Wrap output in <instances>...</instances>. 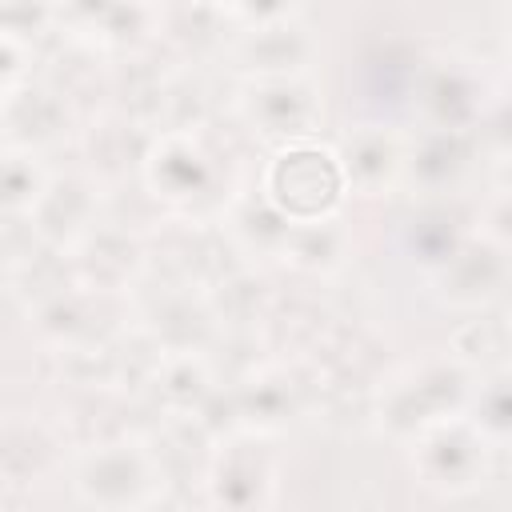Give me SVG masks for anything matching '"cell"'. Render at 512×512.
<instances>
[{
  "label": "cell",
  "mask_w": 512,
  "mask_h": 512,
  "mask_svg": "<svg viewBox=\"0 0 512 512\" xmlns=\"http://www.w3.org/2000/svg\"><path fill=\"white\" fill-rule=\"evenodd\" d=\"M508 8H512V0H508Z\"/></svg>",
  "instance_id": "obj_23"
},
{
  "label": "cell",
  "mask_w": 512,
  "mask_h": 512,
  "mask_svg": "<svg viewBox=\"0 0 512 512\" xmlns=\"http://www.w3.org/2000/svg\"><path fill=\"white\" fill-rule=\"evenodd\" d=\"M204 392H208V376H204L200 360L184 356V360L168 364V372H164V396H168V400H180V404H196Z\"/></svg>",
  "instance_id": "obj_20"
},
{
  "label": "cell",
  "mask_w": 512,
  "mask_h": 512,
  "mask_svg": "<svg viewBox=\"0 0 512 512\" xmlns=\"http://www.w3.org/2000/svg\"><path fill=\"white\" fill-rule=\"evenodd\" d=\"M404 156L408 144L380 124L352 128L340 144V164L348 176V188L360 196H384L392 184L404 180Z\"/></svg>",
  "instance_id": "obj_11"
},
{
  "label": "cell",
  "mask_w": 512,
  "mask_h": 512,
  "mask_svg": "<svg viewBox=\"0 0 512 512\" xmlns=\"http://www.w3.org/2000/svg\"><path fill=\"white\" fill-rule=\"evenodd\" d=\"M224 4H228V0H224Z\"/></svg>",
  "instance_id": "obj_24"
},
{
  "label": "cell",
  "mask_w": 512,
  "mask_h": 512,
  "mask_svg": "<svg viewBox=\"0 0 512 512\" xmlns=\"http://www.w3.org/2000/svg\"><path fill=\"white\" fill-rule=\"evenodd\" d=\"M232 232L236 240L248 248V252H260V256H284V244L292 236V220L260 192V200H244L236 212H232Z\"/></svg>",
  "instance_id": "obj_15"
},
{
  "label": "cell",
  "mask_w": 512,
  "mask_h": 512,
  "mask_svg": "<svg viewBox=\"0 0 512 512\" xmlns=\"http://www.w3.org/2000/svg\"><path fill=\"white\" fill-rule=\"evenodd\" d=\"M480 152L476 132L464 128H424L416 144H408L404 156V180L424 196H444L460 188V180L472 172V160Z\"/></svg>",
  "instance_id": "obj_8"
},
{
  "label": "cell",
  "mask_w": 512,
  "mask_h": 512,
  "mask_svg": "<svg viewBox=\"0 0 512 512\" xmlns=\"http://www.w3.org/2000/svg\"><path fill=\"white\" fill-rule=\"evenodd\" d=\"M408 448L416 480L440 496H464L480 488L492 468V440L468 416H452L424 428Z\"/></svg>",
  "instance_id": "obj_3"
},
{
  "label": "cell",
  "mask_w": 512,
  "mask_h": 512,
  "mask_svg": "<svg viewBox=\"0 0 512 512\" xmlns=\"http://www.w3.org/2000/svg\"><path fill=\"white\" fill-rule=\"evenodd\" d=\"M228 8H232L248 28L280 24V20H292V16H296V0H228Z\"/></svg>",
  "instance_id": "obj_22"
},
{
  "label": "cell",
  "mask_w": 512,
  "mask_h": 512,
  "mask_svg": "<svg viewBox=\"0 0 512 512\" xmlns=\"http://www.w3.org/2000/svg\"><path fill=\"white\" fill-rule=\"evenodd\" d=\"M260 192L292 224H308V220L340 216V204L352 188H348L340 152H332L324 144H312V136H308V140L280 144V152L264 168Z\"/></svg>",
  "instance_id": "obj_2"
},
{
  "label": "cell",
  "mask_w": 512,
  "mask_h": 512,
  "mask_svg": "<svg viewBox=\"0 0 512 512\" xmlns=\"http://www.w3.org/2000/svg\"><path fill=\"white\" fill-rule=\"evenodd\" d=\"M348 232L340 224V216H328V220H308V224H292V236L284 244V260L304 268V272H336L348 256Z\"/></svg>",
  "instance_id": "obj_14"
},
{
  "label": "cell",
  "mask_w": 512,
  "mask_h": 512,
  "mask_svg": "<svg viewBox=\"0 0 512 512\" xmlns=\"http://www.w3.org/2000/svg\"><path fill=\"white\" fill-rule=\"evenodd\" d=\"M144 180L168 204H192L216 180L212 156L184 132H164L144 156Z\"/></svg>",
  "instance_id": "obj_9"
},
{
  "label": "cell",
  "mask_w": 512,
  "mask_h": 512,
  "mask_svg": "<svg viewBox=\"0 0 512 512\" xmlns=\"http://www.w3.org/2000/svg\"><path fill=\"white\" fill-rule=\"evenodd\" d=\"M480 236L512 252V188H496V196L480 208Z\"/></svg>",
  "instance_id": "obj_21"
},
{
  "label": "cell",
  "mask_w": 512,
  "mask_h": 512,
  "mask_svg": "<svg viewBox=\"0 0 512 512\" xmlns=\"http://www.w3.org/2000/svg\"><path fill=\"white\" fill-rule=\"evenodd\" d=\"M508 276H512L508 248L492 244L488 236H476L432 268V292L452 308H484L488 300L500 296Z\"/></svg>",
  "instance_id": "obj_7"
},
{
  "label": "cell",
  "mask_w": 512,
  "mask_h": 512,
  "mask_svg": "<svg viewBox=\"0 0 512 512\" xmlns=\"http://www.w3.org/2000/svg\"><path fill=\"white\" fill-rule=\"evenodd\" d=\"M476 392V376L464 360L428 356L392 376L376 396V420L392 440L412 444L424 428L464 416Z\"/></svg>",
  "instance_id": "obj_1"
},
{
  "label": "cell",
  "mask_w": 512,
  "mask_h": 512,
  "mask_svg": "<svg viewBox=\"0 0 512 512\" xmlns=\"http://www.w3.org/2000/svg\"><path fill=\"white\" fill-rule=\"evenodd\" d=\"M312 56H316V40L296 16L280 24L248 28L236 40V60L248 76H304Z\"/></svg>",
  "instance_id": "obj_13"
},
{
  "label": "cell",
  "mask_w": 512,
  "mask_h": 512,
  "mask_svg": "<svg viewBox=\"0 0 512 512\" xmlns=\"http://www.w3.org/2000/svg\"><path fill=\"white\" fill-rule=\"evenodd\" d=\"M492 444H512V368L476 380L472 404L464 412Z\"/></svg>",
  "instance_id": "obj_16"
},
{
  "label": "cell",
  "mask_w": 512,
  "mask_h": 512,
  "mask_svg": "<svg viewBox=\"0 0 512 512\" xmlns=\"http://www.w3.org/2000/svg\"><path fill=\"white\" fill-rule=\"evenodd\" d=\"M208 492H212V504H224V508H264V504H272V492H276L272 456L260 444L232 440L228 448H220V456L212 464Z\"/></svg>",
  "instance_id": "obj_12"
},
{
  "label": "cell",
  "mask_w": 512,
  "mask_h": 512,
  "mask_svg": "<svg viewBox=\"0 0 512 512\" xmlns=\"http://www.w3.org/2000/svg\"><path fill=\"white\" fill-rule=\"evenodd\" d=\"M240 116L268 140H308L320 124V92L304 76H252L240 92Z\"/></svg>",
  "instance_id": "obj_5"
},
{
  "label": "cell",
  "mask_w": 512,
  "mask_h": 512,
  "mask_svg": "<svg viewBox=\"0 0 512 512\" xmlns=\"http://www.w3.org/2000/svg\"><path fill=\"white\" fill-rule=\"evenodd\" d=\"M472 132L480 140V152H488L492 160H512V92L508 96L492 92V100Z\"/></svg>",
  "instance_id": "obj_19"
},
{
  "label": "cell",
  "mask_w": 512,
  "mask_h": 512,
  "mask_svg": "<svg viewBox=\"0 0 512 512\" xmlns=\"http://www.w3.org/2000/svg\"><path fill=\"white\" fill-rule=\"evenodd\" d=\"M492 100V88L488 80L460 56H440L424 68L420 76V92H416V104H420V116L428 128H464L472 132L476 120L484 116Z\"/></svg>",
  "instance_id": "obj_6"
},
{
  "label": "cell",
  "mask_w": 512,
  "mask_h": 512,
  "mask_svg": "<svg viewBox=\"0 0 512 512\" xmlns=\"http://www.w3.org/2000/svg\"><path fill=\"white\" fill-rule=\"evenodd\" d=\"M460 244H464V236H460L456 220L444 212H428V216L412 220V228H408V248H412V256H420L428 264V272L436 264H444Z\"/></svg>",
  "instance_id": "obj_18"
},
{
  "label": "cell",
  "mask_w": 512,
  "mask_h": 512,
  "mask_svg": "<svg viewBox=\"0 0 512 512\" xmlns=\"http://www.w3.org/2000/svg\"><path fill=\"white\" fill-rule=\"evenodd\" d=\"M44 188H48V176L40 172L32 148L28 152L8 148V156H4V208L28 216L36 208V200L44 196Z\"/></svg>",
  "instance_id": "obj_17"
},
{
  "label": "cell",
  "mask_w": 512,
  "mask_h": 512,
  "mask_svg": "<svg viewBox=\"0 0 512 512\" xmlns=\"http://www.w3.org/2000/svg\"><path fill=\"white\" fill-rule=\"evenodd\" d=\"M96 184L88 176H56L28 212L32 232L52 248H76L96 228Z\"/></svg>",
  "instance_id": "obj_10"
},
{
  "label": "cell",
  "mask_w": 512,
  "mask_h": 512,
  "mask_svg": "<svg viewBox=\"0 0 512 512\" xmlns=\"http://www.w3.org/2000/svg\"><path fill=\"white\" fill-rule=\"evenodd\" d=\"M156 464L140 444H100L76 468V492L84 504L100 508H140L156 500Z\"/></svg>",
  "instance_id": "obj_4"
}]
</instances>
